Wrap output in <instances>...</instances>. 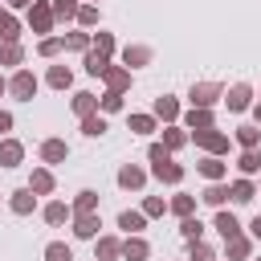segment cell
<instances>
[{
	"label": "cell",
	"mask_w": 261,
	"mask_h": 261,
	"mask_svg": "<svg viewBox=\"0 0 261 261\" xmlns=\"http://www.w3.org/2000/svg\"><path fill=\"white\" fill-rule=\"evenodd\" d=\"M151 163H155V175H159V179H167V184H179V179H184V167H175L163 147H151Z\"/></svg>",
	"instance_id": "6da1fadb"
},
{
	"label": "cell",
	"mask_w": 261,
	"mask_h": 261,
	"mask_svg": "<svg viewBox=\"0 0 261 261\" xmlns=\"http://www.w3.org/2000/svg\"><path fill=\"white\" fill-rule=\"evenodd\" d=\"M12 94H16V98H20V102H29V98H33V94H37V77H33V73H29V69H20V73H16V77H12Z\"/></svg>",
	"instance_id": "7a4b0ae2"
},
{
	"label": "cell",
	"mask_w": 261,
	"mask_h": 261,
	"mask_svg": "<svg viewBox=\"0 0 261 261\" xmlns=\"http://www.w3.org/2000/svg\"><path fill=\"white\" fill-rule=\"evenodd\" d=\"M29 24H33L37 33H49V24H53V12H49L45 4H33V12H29Z\"/></svg>",
	"instance_id": "3957f363"
},
{
	"label": "cell",
	"mask_w": 261,
	"mask_h": 261,
	"mask_svg": "<svg viewBox=\"0 0 261 261\" xmlns=\"http://www.w3.org/2000/svg\"><path fill=\"white\" fill-rule=\"evenodd\" d=\"M216 94H220V86H208V82H204V86H192V102H196L200 110H204V106H212V102H216Z\"/></svg>",
	"instance_id": "277c9868"
},
{
	"label": "cell",
	"mask_w": 261,
	"mask_h": 261,
	"mask_svg": "<svg viewBox=\"0 0 261 261\" xmlns=\"http://www.w3.org/2000/svg\"><path fill=\"white\" fill-rule=\"evenodd\" d=\"M196 143H204L208 151H224V147H228V139L216 135V130H196Z\"/></svg>",
	"instance_id": "5b68a950"
},
{
	"label": "cell",
	"mask_w": 261,
	"mask_h": 261,
	"mask_svg": "<svg viewBox=\"0 0 261 261\" xmlns=\"http://www.w3.org/2000/svg\"><path fill=\"white\" fill-rule=\"evenodd\" d=\"M41 159H45V163H61V159H65V143H61V139H49V143L41 147Z\"/></svg>",
	"instance_id": "8992f818"
},
{
	"label": "cell",
	"mask_w": 261,
	"mask_h": 261,
	"mask_svg": "<svg viewBox=\"0 0 261 261\" xmlns=\"http://www.w3.org/2000/svg\"><path fill=\"white\" fill-rule=\"evenodd\" d=\"M216 228H220V237H224V241H237V232H241L237 216H228V212H220V216H216Z\"/></svg>",
	"instance_id": "52a82bcc"
},
{
	"label": "cell",
	"mask_w": 261,
	"mask_h": 261,
	"mask_svg": "<svg viewBox=\"0 0 261 261\" xmlns=\"http://www.w3.org/2000/svg\"><path fill=\"white\" fill-rule=\"evenodd\" d=\"M20 155H24V151H20V143H0V163H4V167H16V163H20Z\"/></svg>",
	"instance_id": "ba28073f"
},
{
	"label": "cell",
	"mask_w": 261,
	"mask_h": 261,
	"mask_svg": "<svg viewBox=\"0 0 261 261\" xmlns=\"http://www.w3.org/2000/svg\"><path fill=\"white\" fill-rule=\"evenodd\" d=\"M86 69H90V73H106V69H110V65H106V53H102V49H90V53H86Z\"/></svg>",
	"instance_id": "9c48e42d"
},
{
	"label": "cell",
	"mask_w": 261,
	"mask_h": 261,
	"mask_svg": "<svg viewBox=\"0 0 261 261\" xmlns=\"http://www.w3.org/2000/svg\"><path fill=\"white\" fill-rule=\"evenodd\" d=\"M249 106V86H232L228 90V110H245Z\"/></svg>",
	"instance_id": "30bf717a"
},
{
	"label": "cell",
	"mask_w": 261,
	"mask_h": 261,
	"mask_svg": "<svg viewBox=\"0 0 261 261\" xmlns=\"http://www.w3.org/2000/svg\"><path fill=\"white\" fill-rule=\"evenodd\" d=\"M122 253H126V261H143V257H147V241H139V237H130V241L122 245Z\"/></svg>",
	"instance_id": "8fae6325"
},
{
	"label": "cell",
	"mask_w": 261,
	"mask_h": 261,
	"mask_svg": "<svg viewBox=\"0 0 261 261\" xmlns=\"http://www.w3.org/2000/svg\"><path fill=\"white\" fill-rule=\"evenodd\" d=\"M118 184H122V188H143V171H139V167H122V171H118Z\"/></svg>",
	"instance_id": "7c38bea8"
},
{
	"label": "cell",
	"mask_w": 261,
	"mask_h": 261,
	"mask_svg": "<svg viewBox=\"0 0 261 261\" xmlns=\"http://www.w3.org/2000/svg\"><path fill=\"white\" fill-rule=\"evenodd\" d=\"M12 212H20V216H24V212H33V188H24V192H16V196H12Z\"/></svg>",
	"instance_id": "4fadbf2b"
},
{
	"label": "cell",
	"mask_w": 261,
	"mask_h": 261,
	"mask_svg": "<svg viewBox=\"0 0 261 261\" xmlns=\"http://www.w3.org/2000/svg\"><path fill=\"white\" fill-rule=\"evenodd\" d=\"M45 261H73V253H69V245H61V241H53V245L45 249Z\"/></svg>",
	"instance_id": "5bb4252c"
},
{
	"label": "cell",
	"mask_w": 261,
	"mask_h": 261,
	"mask_svg": "<svg viewBox=\"0 0 261 261\" xmlns=\"http://www.w3.org/2000/svg\"><path fill=\"white\" fill-rule=\"evenodd\" d=\"M228 196H232V200H237V204H245V200H253V184H249V179H237V184H232V192H228Z\"/></svg>",
	"instance_id": "9a60e30c"
},
{
	"label": "cell",
	"mask_w": 261,
	"mask_h": 261,
	"mask_svg": "<svg viewBox=\"0 0 261 261\" xmlns=\"http://www.w3.org/2000/svg\"><path fill=\"white\" fill-rule=\"evenodd\" d=\"M20 57H24V53H20V45H12V41H8L4 49H0V65H16Z\"/></svg>",
	"instance_id": "2e32d148"
},
{
	"label": "cell",
	"mask_w": 261,
	"mask_h": 261,
	"mask_svg": "<svg viewBox=\"0 0 261 261\" xmlns=\"http://www.w3.org/2000/svg\"><path fill=\"white\" fill-rule=\"evenodd\" d=\"M106 82H110V94H118V90L130 82V73H122V69H106Z\"/></svg>",
	"instance_id": "e0dca14e"
},
{
	"label": "cell",
	"mask_w": 261,
	"mask_h": 261,
	"mask_svg": "<svg viewBox=\"0 0 261 261\" xmlns=\"http://www.w3.org/2000/svg\"><path fill=\"white\" fill-rule=\"evenodd\" d=\"M73 110H77L82 118H90V114H94V94H77V98H73Z\"/></svg>",
	"instance_id": "ac0fdd59"
},
{
	"label": "cell",
	"mask_w": 261,
	"mask_h": 261,
	"mask_svg": "<svg viewBox=\"0 0 261 261\" xmlns=\"http://www.w3.org/2000/svg\"><path fill=\"white\" fill-rule=\"evenodd\" d=\"M118 224H122L126 232H139V228H143V212H122V216H118Z\"/></svg>",
	"instance_id": "d6986e66"
},
{
	"label": "cell",
	"mask_w": 261,
	"mask_h": 261,
	"mask_svg": "<svg viewBox=\"0 0 261 261\" xmlns=\"http://www.w3.org/2000/svg\"><path fill=\"white\" fill-rule=\"evenodd\" d=\"M241 171H261V151H257V147L241 155Z\"/></svg>",
	"instance_id": "ffe728a7"
},
{
	"label": "cell",
	"mask_w": 261,
	"mask_h": 261,
	"mask_svg": "<svg viewBox=\"0 0 261 261\" xmlns=\"http://www.w3.org/2000/svg\"><path fill=\"white\" fill-rule=\"evenodd\" d=\"M49 86H57V90H65V86H69V69H61V65H53V69H49Z\"/></svg>",
	"instance_id": "44dd1931"
},
{
	"label": "cell",
	"mask_w": 261,
	"mask_h": 261,
	"mask_svg": "<svg viewBox=\"0 0 261 261\" xmlns=\"http://www.w3.org/2000/svg\"><path fill=\"white\" fill-rule=\"evenodd\" d=\"M188 122H192L196 130H208V126H212V114H208V110H192V114H188Z\"/></svg>",
	"instance_id": "7402d4cb"
},
{
	"label": "cell",
	"mask_w": 261,
	"mask_h": 261,
	"mask_svg": "<svg viewBox=\"0 0 261 261\" xmlns=\"http://www.w3.org/2000/svg\"><path fill=\"white\" fill-rule=\"evenodd\" d=\"M200 171H204L208 179H220V175H224V163H220V159H204V163H200Z\"/></svg>",
	"instance_id": "603a6c76"
},
{
	"label": "cell",
	"mask_w": 261,
	"mask_h": 261,
	"mask_svg": "<svg viewBox=\"0 0 261 261\" xmlns=\"http://www.w3.org/2000/svg\"><path fill=\"white\" fill-rule=\"evenodd\" d=\"M224 196H228V188H220V184H212V188L204 192V200H208L212 208H220V204H224Z\"/></svg>",
	"instance_id": "cb8c5ba5"
},
{
	"label": "cell",
	"mask_w": 261,
	"mask_h": 261,
	"mask_svg": "<svg viewBox=\"0 0 261 261\" xmlns=\"http://www.w3.org/2000/svg\"><path fill=\"white\" fill-rule=\"evenodd\" d=\"M73 232H77V237H94V232H98V220H94V216H77V228H73Z\"/></svg>",
	"instance_id": "d4e9b609"
},
{
	"label": "cell",
	"mask_w": 261,
	"mask_h": 261,
	"mask_svg": "<svg viewBox=\"0 0 261 261\" xmlns=\"http://www.w3.org/2000/svg\"><path fill=\"white\" fill-rule=\"evenodd\" d=\"M179 232H184V237H188V241H200V232H204V224H200V220H192V216H188V220H184V224H179Z\"/></svg>",
	"instance_id": "484cf974"
},
{
	"label": "cell",
	"mask_w": 261,
	"mask_h": 261,
	"mask_svg": "<svg viewBox=\"0 0 261 261\" xmlns=\"http://www.w3.org/2000/svg\"><path fill=\"white\" fill-rule=\"evenodd\" d=\"M53 16H61V20L77 16V4H73V0H57V4H53Z\"/></svg>",
	"instance_id": "4316f807"
},
{
	"label": "cell",
	"mask_w": 261,
	"mask_h": 261,
	"mask_svg": "<svg viewBox=\"0 0 261 261\" xmlns=\"http://www.w3.org/2000/svg\"><path fill=\"white\" fill-rule=\"evenodd\" d=\"M0 37H4V41H16V20H12L8 12H0Z\"/></svg>",
	"instance_id": "83f0119b"
},
{
	"label": "cell",
	"mask_w": 261,
	"mask_h": 261,
	"mask_svg": "<svg viewBox=\"0 0 261 261\" xmlns=\"http://www.w3.org/2000/svg\"><path fill=\"white\" fill-rule=\"evenodd\" d=\"M237 139L245 143V151H253V147H257V126H241V130H237Z\"/></svg>",
	"instance_id": "f1b7e54d"
},
{
	"label": "cell",
	"mask_w": 261,
	"mask_h": 261,
	"mask_svg": "<svg viewBox=\"0 0 261 261\" xmlns=\"http://www.w3.org/2000/svg\"><path fill=\"white\" fill-rule=\"evenodd\" d=\"M53 188V175L49 171H33V192H49Z\"/></svg>",
	"instance_id": "f546056e"
},
{
	"label": "cell",
	"mask_w": 261,
	"mask_h": 261,
	"mask_svg": "<svg viewBox=\"0 0 261 261\" xmlns=\"http://www.w3.org/2000/svg\"><path fill=\"white\" fill-rule=\"evenodd\" d=\"M155 114H159V118H175V102H171V98H159V102H155Z\"/></svg>",
	"instance_id": "4dcf8cb0"
},
{
	"label": "cell",
	"mask_w": 261,
	"mask_h": 261,
	"mask_svg": "<svg viewBox=\"0 0 261 261\" xmlns=\"http://www.w3.org/2000/svg\"><path fill=\"white\" fill-rule=\"evenodd\" d=\"M171 208H175V212L188 220V216H192V196H175V200H171Z\"/></svg>",
	"instance_id": "1f68e13d"
},
{
	"label": "cell",
	"mask_w": 261,
	"mask_h": 261,
	"mask_svg": "<svg viewBox=\"0 0 261 261\" xmlns=\"http://www.w3.org/2000/svg\"><path fill=\"white\" fill-rule=\"evenodd\" d=\"M45 220H49V224H61V220H65V204H49V208H45Z\"/></svg>",
	"instance_id": "d6a6232c"
},
{
	"label": "cell",
	"mask_w": 261,
	"mask_h": 261,
	"mask_svg": "<svg viewBox=\"0 0 261 261\" xmlns=\"http://www.w3.org/2000/svg\"><path fill=\"white\" fill-rule=\"evenodd\" d=\"M122 57H126V65H130V61H135V65H143V61L151 57V49H126Z\"/></svg>",
	"instance_id": "836d02e7"
},
{
	"label": "cell",
	"mask_w": 261,
	"mask_h": 261,
	"mask_svg": "<svg viewBox=\"0 0 261 261\" xmlns=\"http://www.w3.org/2000/svg\"><path fill=\"white\" fill-rule=\"evenodd\" d=\"M151 126H155V122H151L147 114H135V118H130V130H139V135H147Z\"/></svg>",
	"instance_id": "e575fe53"
},
{
	"label": "cell",
	"mask_w": 261,
	"mask_h": 261,
	"mask_svg": "<svg viewBox=\"0 0 261 261\" xmlns=\"http://www.w3.org/2000/svg\"><path fill=\"white\" fill-rule=\"evenodd\" d=\"M192 261H212V249L200 245V241H192Z\"/></svg>",
	"instance_id": "d590c367"
},
{
	"label": "cell",
	"mask_w": 261,
	"mask_h": 261,
	"mask_svg": "<svg viewBox=\"0 0 261 261\" xmlns=\"http://www.w3.org/2000/svg\"><path fill=\"white\" fill-rule=\"evenodd\" d=\"M90 208H94V192H77V212L86 216Z\"/></svg>",
	"instance_id": "8d00e7d4"
},
{
	"label": "cell",
	"mask_w": 261,
	"mask_h": 261,
	"mask_svg": "<svg viewBox=\"0 0 261 261\" xmlns=\"http://www.w3.org/2000/svg\"><path fill=\"white\" fill-rule=\"evenodd\" d=\"M102 130H106V122H102V118H94V114H90V118H86V135H102Z\"/></svg>",
	"instance_id": "74e56055"
},
{
	"label": "cell",
	"mask_w": 261,
	"mask_h": 261,
	"mask_svg": "<svg viewBox=\"0 0 261 261\" xmlns=\"http://www.w3.org/2000/svg\"><path fill=\"white\" fill-rule=\"evenodd\" d=\"M77 20H82V24H94L98 12H94V8H77Z\"/></svg>",
	"instance_id": "f35d334b"
},
{
	"label": "cell",
	"mask_w": 261,
	"mask_h": 261,
	"mask_svg": "<svg viewBox=\"0 0 261 261\" xmlns=\"http://www.w3.org/2000/svg\"><path fill=\"white\" fill-rule=\"evenodd\" d=\"M118 106H122L118 94H106V98H102V110H118Z\"/></svg>",
	"instance_id": "ab89813d"
},
{
	"label": "cell",
	"mask_w": 261,
	"mask_h": 261,
	"mask_svg": "<svg viewBox=\"0 0 261 261\" xmlns=\"http://www.w3.org/2000/svg\"><path fill=\"white\" fill-rule=\"evenodd\" d=\"M98 253H102V257H114V253H118V241H102Z\"/></svg>",
	"instance_id": "60d3db41"
},
{
	"label": "cell",
	"mask_w": 261,
	"mask_h": 261,
	"mask_svg": "<svg viewBox=\"0 0 261 261\" xmlns=\"http://www.w3.org/2000/svg\"><path fill=\"white\" fill-rule=\"evenodd\" d=\"M228 253H232V257H245V253H249V241H241V237H237V241H232V249H228Z\"/></svg>",
	"instance_id": "b9f144b4"
},
{
	"label": "cell",
	"mask_w": 261,
	"mask_h": 261,
	"mask_svg": "<svg viewBox=\"0 0 261 261\" xmlns=\"http://www.w3.org/2000/svg\"><path fill=\"white\" fill-rule=\"evenodd\" d=\"M65 45H69V49H86V37H82V33H73V37H65Z\"/></svg>",
	"instance_id": "7bdbcfd3"
},
{
	"label": "cell",
	"mask_w": 261,
	"mask_h": 261,
	"mask_svg": "<svg viewBox=\"0 0 261 261\" xmlns=\"http://www.w3.org/2000/svg\"><path fill=\"white\" fill-rule=\"evenodd\" d=\"M98 49H102V53H110V49H114V41H110V33H98Z\"/></svg>",
	"instance_id": "ee69618b"
},
{
	"label": "cell",
	"mask_w": 261,
	"mask_h": 261,
	"mask_svg": "<svg viewBox=\"0 0 261 261\" xmlns=\"http://www.w3.org/2000/svg\"><path fill=\"white\" fill-rule=\"evenodd\" d=\"M57 49H61V41H41V53H45V57H53Z\"/></svg>",
	"instance_id": "f6af8a7d"
},
{
	"label": "cell",
	"mask_w": 261,
	"mask_h": 261,
	"mask_svg": "<svg viewBox=\"0 0 261 261\" xmlns=\"http://www.w3.org/2000/svg\"><path fill=\"white\" fill-rule=\"evenodd\" d=\"M143 212H147V216H159V212H163V200H147V208H143Z\"/></svg>",
	"instance_id": "bcb514c9"
},
{
	"label": "cell",
	"mask_w": 261,
	"mask_h": 261,
	"mask_svg": "<svg viewBox=\"0 0 261 261\" xmlns=\"http://www.w3.org/2000/svg\"><path fill=\"white\" fill-rule=\"evenodd\" d=\"M8 126H12V114H8V110H0V130H8Z\"/></svg>",
	"instance_id": "7dc6e473"
},
{
	"label": "cell",
	"mask_w": 261,
	"mask_h": 261,
	"mask_svg": "<svg viewBox=\"0 0 261 261\" xmlns=\"http://www.w3.org/2000/svg\"><path fill=\"white\" fill-rule=\"evenodd\" d=\"M249 228H253V237H261V216H257V220H253Z\"/></svg>",
	"instance_id": "c3c4849f"
},
{
	"label": "cell",
	"mask_w": 261,
	"mask_h": 261,
	"mask_svg": "<svg viewBox=\"0 0 261 261\" xmlns=\"http://www.w3.org/2000/svg\"><path fill=\"white\" fill-rule=\"evenodd\" d=\"M12 4H16V8H24V4H29V0H12Z\"/></svg>",
	"instance_id": "681fc988"
},
{
	"label": "cell",
	"mask_w": 261,
	"mask_h": 261,
	"mask_svg": "<svg viewBox=\"0 0 261 261\" xmlns=\"http://www.w3.org/2000/svg\"><path fill=\"white\" fill-rule=\"evenodd\" d=\"M0 94H4V82H0Z\"/></svg>",
	"instance_id": "f907efd6"
},
{
	"label": "cell",
	"mask_w": 261,
	"mask_h": 261,
	"mask_svg": "<svg viewBox=\"0 0 261 261\" xmlns=\"http://www.w3.org/2000/svg\"><path fill=\"white\" fill-rule=\"evenodd\" d=\"M257 118H261V106H257Z\"/></svg>",
	"instance_id": "816d5d0a"
}]
</instances>
